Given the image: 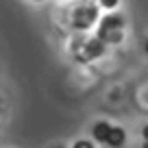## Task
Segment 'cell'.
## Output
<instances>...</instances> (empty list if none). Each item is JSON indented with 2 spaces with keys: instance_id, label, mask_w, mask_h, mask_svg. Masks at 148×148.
<instances>
[{
  "instance_id": "3957f363",
  "label": "cell",
  "mask_w": 148,
  "mask_h": 148,
  "mask_svg": "<svg viewBox=\"0 0 148 148\" xmlns=\"http://www.w3.org/2000/svg\"><path fill=\"white\" fill-rule=\"evenodd\" d=\"M105 50H107V44H102L98 37H92V39L79 42V46L72 50V55L79 63H89V61L100 59V57L105 55Z\"/></svg>"
},
{
  "instance_id": "5b68a950",
  "label": "cell",
  "mask_w": 148,
  "mask_h": 148,
  "mask_svg": "<svg viewBox=\"0 0 148 148\" xmlns=\"http://www.w3.org/2000/svg\"><path fill=\"white\" fill-rule=\"evenodd\" d=\"M124 142H126L124 129H122V126H113L109 137H107V146L109 148H120V146H124Z\"/></svg>"
},
{
  "instance_id": "ba28073f",
  "label": "cell",
  "mask_w": 148,
  "mask_h": 148,
  "mask_svg": "<svg viewBox=\"0 0 148 148\" xmlns=\"http://www.w3.org/2000/svg\"><path fill=\"white\" fill-rule=\"evenodd\" d=\"M142 137H144V142H148V124L142 129Z\"/></svg>"
},
{
  "instance_id": "52a82bcc",
  "label": "cell",
  "mask_w": 148,
  "mask_h": 148,
  "mask_svg": "<svg viewBox=\"0 0 148 148\" xmlns=\"http://www.w3.org/2000/svg\"><path fill=\"white\" fill-rule=\"evenodd\" d=\"M72 148H94V144L89 139H79V142H74Z\"/></svg>"
},
{
  "instance_id": "8992f818",
  "label": "cell",
  "mask_w": 148,
  "mask_h": 148,
  "mask_svg": "<svg viewBox=\"0 0 148 148\" xmlns=\"http://www.w3.org/2000/svg\"><path fill=\"white\" fill-rule=\"evenodd\" d=\"M98 5H100L102 9H116V7L120 5V0H98Z\"/></svg>"
},
{
  "instance_id": "9c48e42d",
  "label": "cell",
  "mask_w": 148,
  "mask_h": 148,
  "mask_svg": "<svg viewBox=\"0 0 148 148\" xmlns=\"http://www.w3.org/2000/svg\"><path fill=\"white\" fill-rule=\"evenodd\" d=\"M144 50H146V55H148V39H146V44H144Z\"/></svg>"
},
{
  "instance_id": "6da1fadb",
  "label": "cell",
  "mask_w": 148,
  "mask_h": 148,
  "mask_svg": "<svg viewBox=\"0 0 148 148\" xmlns=\"http://www.w3.org/2000/svg\"><path fill=\"white\" fill-rule=\"evenodd\" d=\"M124 28H126V22H124L122 15L107 13L105 18H100V22H98L96 37L102 44H120L122 39H124Z\"/></svg>"
},
{
  "instance_id": "7c38bea8",
  "label": "cell",
  "mask_w": 148,
  "mask_h": 148,
  "mask_svg": "<svg viewBox=\"0 0 148 148\" xmlns=\"http://www.w3.org/2000/svg\"><path fill=\"white\" fill-rule=\"evenodd\" d=\"M55 148H65V146H55Z\"/></svg>"
},
{
  "instance_id": "8fae6325",
  "label": "cell",
  "mask_w": 148,
  "mask_h": 148,
  "mask_svg": "<svg viewBox=\"0 0 148 148\" xmlns=\"http://www.w3.org/2000/svg\"><path fill=\"white\" fill-rule=\"evenodd\" d=\"M33 2H44V0H33Z\"/></svg>"
},
{
  "instance_id": "4fadbf2b",
  "label": "cell",
  "mask_w": 148,
  "mask_h": 148,
  "mask_svg": "<svg viewBox=\"0 0 148 148\" xmlns=\"http://www.w3.org/2000/svg\"><path fill=\"white\" fill-rule=\"evenodd\" d=\"M85 2H94V0H85Z\"/></svg>"
},
{
  "instance_id": "7a4b0ae2",
  "label": "cell",
  "mask_w": 148,
  "mask_h": 148,
  "mask_svg": "<svg viewBox=\"0 0 148 148\" xmlns=\"http://www.w3.org/2000/svg\"><path fill=\"white\" fill-rule=\"evenodd\" d=\"M96 22H100V9H98V5H94V2H81V5H76L72 9V13H70V24H72V28H76V31H87L89 26H94Z\"/></svg>"
},
{
  "instance_id": "277c9868",
  "label": "cell",
  "mask_w": 148,
  "mask_h": 148,
  "mask_svg": "<svg viewBox=\"0 0 148 148\" xmlns=\"http://www.w3.org/2000/svg\"><path fill=\"white\" fill-rule=\"evenodd\" d=\"M111 129H113V124H111V122L100 120V122H96V124L92 126V137L96 139L98 144H107V137H109Z\"/></svg>"
},
{
  "instance_id": "30bf717a",
  "label": "cell",
  "mask_w": 148,
  "mask_h": 148,
  "mask_svg": "<svg viewBox=\"0 0 148 148\" xmlns=\"http://www.w3.org/2000/svg\"><path fill=\"white\" fill-rule=\"evenodd\" d=\"M142 148H148V142H144V144H142Z\"/></svg>"
}]
</instances>
